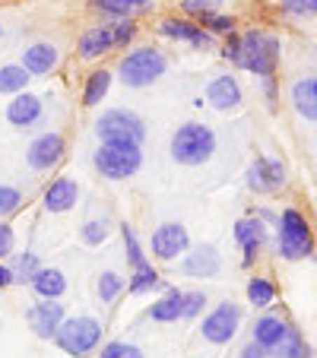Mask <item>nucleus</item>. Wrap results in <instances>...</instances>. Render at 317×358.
<instances>
[{"instance_id": "nucleus-1", "label": "nucleus", "mask_w": 317, "mask_h": 358, "mask_svg": "<svg viewBox=\"0 0 317 358\" xmlns=\"http://www.w3.org/2000/svg\"><path fill=\"white\" fill-rule=\"evenodd\" d=\"M169 152L178 165H184V169H197V165H203V162L213 159V152H216V134H213V127L197 124V121L181 124V127L171 134Z\"/></svg>"}, {"instance_id": "nucleus-2", "label": "nucleus", "mask_w": 317, "mask_h": 358, "mask_svg": "<svg viewBox=\"0 0 317 358\" xmlns=\"http://www.w3.org/2000/svg\"><path fill=\"white\" fill-rule=\"evenodd\" d=\"M92 165L108 181H127L143 165V146L136 143H99L92 152Z\"/></svg>"}, {"instance_id": "nucleus-3", "label": "nucleus", "mask_w": 317, "mask_h": 358, "mask_svg": "<svg viewBox=\"0 0 317 358\" xmlns=\"http://www.w3.org/2000/svg\"><path fill=\"white\" fill-rule=\"evenodd\" d=\"M165 70H169V57L159 48H136V51L124 55L121 64H118V76L127 89L153 86L159 76H165Z\"/></svg>"}, {"instance_id": "nucleus-4", "label": "nucleus", "mask_w": 317, "mask_h": 358, "mask_svg": "<svg viewBox=\"0 0 317 358\" xmlns=\"http://www.w3.org/2000/svg\"><path fill=\"white\" fill-rule=\"evenodd\" d=\"M238 67L251 70L260 80H273L279 67V38L260 32V29H251L241 35V57H238Z\"/></svg>"}, {"instance_id": "nucleus-5", "label": "nucleus", "mask_w": 317, "mask_h": 358, "mask_svg": "<svg viewBox=\"0 0 317 358\" xmlns=\"http://www.w3.org/2000/svg\"><path fill=\"white\" fill-rule=\"evenodd\" d=\"M95 136H99V143H136V146H143L146 121L130 108H108L95 121Z\"/></svg>"}, {"instance_id": "nucleus-6", "label": "nucleus", "mask_w": 317, "mask_h": 358, "mask_svg": "<svg viewBox=\"0 0 317 358\" xmlns=\"http://www.w3.org/2000/svg\"><path fill=\"white\" fill-rule=\"evenodd\" d=\"M55 343L61 345L67 355L83 358L89 352H95V345L101 343V324L89 314H80V317H64V324L57 327Z\"/></svg>"}, {"instance_id": "nucleus-7", "label": "nucleus", "mask_w": 317, "mask_h": 358, "mask_svg": "<svg viewBox=\"0 0 317 358\" xmlns=\"http://www.w3.org/2000/svg\"><path fill=\"white\" fill-rule=\"evenodd\" d=\"M279 254H283V260H304L314 254L311 225L298 210H286L279 216Z\"/></svg>"}, {"instance_id": "nucleus-8", "label": "nucleus", "mask_w": 317, "mask_h": 358, "mask_svg": "<svg viewBox=\"0 0 317 358\" xmlns=\"http://www.w3.org/2000/svg\"><path fill=\"white\" fill-rule=\"evenodd\" d=\"M238 327H241V311H238V304L235 301H223V304H216L206 317H203L200 333H203V339H206V343L225 345V343H232V339H235Z\"/></svg>"}, {"instance_id": "nucleus-9", "label": "nucleus", "mask_w": 317, "mask_h": 358, "mask_svg": "<svg viewBox=\"0 0 317 358\" xmlns=\"http://www.w3.org/2000/svg\"><path fill=\"white\" fill-rule=\"evenodd\" d=\"M149 248H153V257L162 260V264H175L181 254H188L190 248V235L181 222H162L149 238Z\"/></svg>"}, {"instance_id": "nucleus-10", "label": "nucleus", "mask_w": 317, "mask_h": 358, "mask_svg": "<svg viewBox=\"0 0 317 358\" xmlns=\"http://www.w3.org/2000/svg\"><path fill=\"white\" fill-rule=\"evenodd\" d=\"M248 187L254 194H276L286 187V165L273 156H257L248 169Z\"/></svg>"}, {"instance_id": "nucleus-11", "label": "nucleus", "mask_w": 317, "mask_h": 358, "mask_svg": "<svg viewBox=\"0 0 317 358\" xmlns=\"http://www.w3.org/2000/svg\"><path fill=\"white\" fill-rule=\"evenodd\" d=\"M64 152H67L64 136L55 134V130H48V134L32 140V146H29V152H26V162L32 171H51L55 165H61Z\"/></svg>"}, {"instance_id": "nucleus-12", "label": "nucleus", "mask_w": 317, "mask_h": 358, "mask_svg": "<svg viewBox=\"0 0 317 358\" xmlns=\"http://www.w3.org/2000/svg\"><path fill=\"white\" fill-rule=\"evenodd\" d=\"M178 270L190 279H213L223 270V257H219V250L213 244H197V248H188Z\"/></svg>"}, {"instance_id": "nucleus-13", "label": "nucleus", "mask_w": 317, "mask_h": 358, "mask_svg": "<svg viewBox=\"0 0 317 358\" xmlns=\"http://www.w3.org/2000/svg\"><path fill=\"white\" fill-rule=\"evenodd\" d=\"M29 324H32L35 336L41 339H55L57 327L64 324V317H67V311H64V304L57 301V298H38V301L32 304L26 311Z\"/></svg>"}, {"instance_id": "nucleus-14", "label": "nucleus", "mask_w": 317, "mask_h": 358, "mask_svg": "<svg viewBox=\"0 0 317 358\" xmlns=\"http://www.w3.org/2000/svg\"><path fill=\"white\" fill-rule=\"evenodd\" d=\"M235 241L238 248H241V264L251 266L257 260V254H260L263 241H267V229H263V219L257 216H248V219H238L235 222Z\"/></svg>"}, {"instance_id": "nucleus-15", "label": "nucleus", "mask_w": 317, "mask_h": 358, "mask_svg": "<svg viewBox=\"0 0 317 358\" xmlns=\"http://www.w3.org/2000/svg\"><path fill=\"white\" fill-rule=\"evenodd\" d=\"M159 35L171 38V41H188L197 51H206V48L213 45V32H206L203 26H194V22H188V20H162L159 22Z\"/></svg>"}, {"instance_id": "nucleus-16", "label": "nucleus", "mask_w": 317, "mask_h": 358, "mask_svg": "<svg viewBox=\"0 0 317 358\" xmlns=\"http://www.w3.org/2000/svg\"><path fill=\"white\" fill-rule=\"evenodd\" d=\"M76 196H80V187H76L73 178H57V181H51L45 187L41 206H45L48 213L61 216V213H70L76 206Z\"/></svg>"}, {"instance_id": "nucleus-17", "label": "nucleus", "mask_w": 317, "mask_h": 358, "mask_svg": "<svg viewBox=\"0 0 317 358\" xmlns=\"http://www.w3.org/2000/svg\"><path fill=\"white\" fill-rule=\"evenodd\" d=\"M206 101L216 111H235L241 105V86L232 73H223L206 86Z\"/></svg>"}, {"instance_id": "nucleus-18", "label": "nucleus", "mask_w": 317, "mask_h": 358, "mask_svg": "<svg viewBox=\"0 0 317 358\" xmlns=\"http://www.w3.org/2000/svg\"><path fill=\"white\" fill-rule=\"evenodd\" d=\"M57 61H61V51L51 41H35V45H29L22 51V67L32 76H48L57 67Z\"/></svg>"}, {"instance_id": "nucleus-19", "label": "nucleus", "mask_w": 317, "mask_h": 358, "mask_svg": "<svg viewBox=\"0 0 317 358\" xmlns=\"http://www.w3.org/2000/svg\"><path fill=\"white\" fill-rule=\"evenodd\" d=\"M7 121L20 130H29L41 121V99L32 92H20L13 95V101L7 105Z\"/></svg>"}, {"instance_id": "nucleus-20", "label": "nucleus", "mask_w": 317, "mask_h": 358, "mask_svg": "<svg viewBox=\"0 0 317 358\" xmlns=\"http://www.w3.org/2000/svg\"><path fill=\"white\" fill-rule=\"evenodd\" d=\"M115 48V35H111V26H92L83 32L80 38V57L83 61H95V57H105Z\"/></svg>"}, {"instance_id": "nucleus-21", "label": "nucleus", "mask_w": 317, "mask_h": 358, "mask_svg": "<svg viewBox=\"0 0 317 358\" xmlns=\"http://www.w3.org/2000/svg\"><path fill=\"white\" fill-rule=\"evenodd\" d=\"M286 333H289V324H286L279 314H263V317L254 324V343H260L263 349H267V355H270V352L286 339Z\"/></svg>"}, {"instance_id": "nucleus-22", "label": "nucleus", "mask_w": 317, "mask_h": 358, "mask_svg": "<svg viewBox=\"0 0 317 358\" xmlns=\"http://www.w3.org/2000/svg\"><path fill=\"white\" fill-rule=\"evenodd\" d=\"M181 295L184 292L178 289H165V295L159 298V301L149 304V320H155V324H175V320H181Z\"/></svg>"}, {"instance_id": "nucleus-23", "label": "nucleus", "mask_w": 317, "mask_h": 358, "mask_svg": "<svg viewBox=\"0 0 317 358\" xmlns=\"http://www.w3.org/2000/svg\"><path fill=\"white\" fill-rule=\"evenodd\" d=\"M29 285H32V292L38 298H61L64 289H67V279H64L61 270H48V266H41Z\"/></svg>"}, {"instance_id": "nucleus-24", "label": "nucleus", "mask_w": 317, "mask_h": 358, "mask_svg": "<svg viewBox=\"0 0 317 358\" xmlns=\"http://www.w3.org/2000/svg\"><path fill=\"white\" fill-rule=\"evenodd\" d=\"M159 289H165V282H162V276L153 270V264L136 266V270L130 273V279H127L130 295H146V292H159Z\"/></svg>"}, {"instance_id": "nucleus-25", "label": "nucleus", "mask_w": 317, "mask_h": 358, "mask_svg": "<svg viewBox=\"0 0 317 358\" xmlns=\"http://www.w3.org/2000/svg\"><path fill=\"white\" fill-rule=\"evenodd\" d=\"M292 105H295V111L304 121H317V95H314L311 80H298L292 86Z\"/></svg>"}, {"instance_id": "nucleus-26", "label": "nucleus", "mask_w": 317, "mask_h": 358, "mask_svg": "<svg viewBox=\"0 0 317 358\" xmlns=\"http://www.w3.org/2000/svg\"><path fill=\"white\" fill-rule=\"evenodd\" d=\"M108 89H111L108 70H92V73L86 76V86H83V105H86V108H95V105L108 95Z\"/></svg>"}, {"instance_id": "nucleus-27", "label": "nucleus", "mask_w": 317, "mask_h": 358, "mask_svg": "<svg viewBox=\"0 0 317 358\" xmlns=\"http://www.w3.org/2000/svg\"><path fill=\"white\" fill-rule=\"evenodd\" d=\"M29 80H32V73H29L22 64H7V67H0V92L3 95L26 92Z\"/></svg>"}, {"instance_id": "nucleus-28", "label": "nucleus", "mask_w": 317, "mask_h": 358, "mask_svg": "<svg viewBox=\"0 0 317 358\" xmlns=\"http://www.w3.org/2000/svg\"><path fill=\"white\" fill-rule=\"evenodd\" d=\"M273 358H311V345L302 339V333L295 330V327H289V333H286V339L276 345V349L270 352Z\"/></svg>"}, {"instance_id": "nucleus-29", "label": "nucleus", "mask_w": 317, "mask_h": 358, "mask_svg": "<svg viewBox=\"0 0 317 358\" xmlns=\"http://www.w3.org/2000/svg\"><path fill=\"white\" fill-rule=\"evenodd\" d=\"M248 301L254 304V308H270V304L276 301V285H273L270 279L254 276L248 282Z\"/></svg>"}, {"instance_id": "nucleus-30", "label": "nucleus", "mask_w": 317, "mask_h": 358, "mask_svg": "<svg viewBox=\"0 0 317 358\" xmlns=\"http://www.w3.org/2000/svg\"><path fill=\"white\" fill-rule=\"evenodd\" d=\"M10 270H13V279L16 282H32V276L41 270V260L38 254H32V250H22V254H16L13 264H10Z\"/></svg>"}, {"instance_id": "nucleus-31", "label": "nucleus", "mask_w": 317, "mask_h": 358, "mask_svg": "<svg viewBox=\"0 0 317 358\" xmlns=\"http://www.w3.org/2000/svg\"><path fill=\"white\" fill-rule=\"evenodd\" d=\"M121 241H124V254H127V264L134 266H146L149 260H146V254H143V244H140V238H136V231H134V225H127L124 222L121 225Z\"/></svg>"}, {"instance_id": "nucleus-32", "label": "nucleus", "mask_w": 317, "mask_h": 358, "mask_svg": "<svg viewBox=\"0 0 317 358\" xmlns=\"http://www.w3.org/2000/svg\"><path fill=\"white\" fill-rule=\"evenodd\" d=\"M95 7H99L101 13L121 20V16H134L136 10H146L149 0H95Z\"/></svg>"}, {"instance_id": "nucleus-33", "label": "nucleus", "mask_w": 317, "mask_h": 358, "mask_svg": "<svg viewBox=\"0 0 317 358\" xmlns=\"http://www.w3.org/2000/svg\"><path fill=\"white\" fill-rule=\"evenodd\" d=\"M127 289V282H124L121 276H118L115 270H105L99 276V285H95V292H99V298H101V304H111V301H118V295Z\"/></svg>"}, {"instance_id": "nucleus-34", "label": "nucleus", "mask_w": 317, "mask_h": 358, "mask_svg": "<svg viewBox=\"0 0 317 358\" xmlns=\"http://www.w3.org/2000/svg\"><path fill=\"white\" fill-rule=\"evenodd\" d=\"M108 235H111V229H108V222H105V219H86V222H83V229H80L83 244H89V248L105 244V241H108Z\"/></svg>"}, {"instance_id": "nucleus-35", "label": "nucleus", "mask_w": 317, "mask_h": 358, "mask_svg": "<svg viewBox=\"0 0 317 358\" xmlns=\"http://www.w3.org/2000/svg\"><path fill=\"white\" fill-rule=\"evenodd\" d=\"M20 206H22L20 187H13V184H0V219L20 213Z\"/></svg>"}, {"instance_id": "nucleus-36", "label": "nucleus", "mask_w": 317, "mask_h": 358, "mask_svg": "<svg viewBox=\"0 0 317 358\" xmlns=\"http://www.w3.org/2000/svg\"><path fill=\"white\" fill-rule=\"evenodd\" d=\"M200 22L206 26V32H213V35H232L238 26L235 16H219V13H203Z\"/></svg>"}, {"instance_id": "nucleus-37", "label": "nucleus", "mask_w": 317, "mask_h": 358, "mask_svg": "<svg viewBox=\"0 0 317 358\" xmlns=\"http://www.w3.org/2000/svg\"><path fill=\"white\" fill-rule=\"evenodd\" d=\"M206 308V292H184L181 295V317L194 320L197 314H203Z\"/></svg>"}, {"instance_id": "nucleus-38", "label": "nucleus", "mask_w": 317, "mask_h": 358, "mask_svg": "<svg viewBox=\"0 0 317 358\" xmlns=\"http://www.w3.org/2000/svg\"><path fill=\"white\" fill-rule=\"evenodd\" d=\"M111 35H115V48H127L136 35V22L130 16H121V20L111 26Z\"/></svg>"}, {"instance_id": "nucleus-39", "label": "nucleus", "mask_w": 317, "mask_h": 358, "mask_svg": "<svg viewBox=\"0 0 317 358\" xmlns=\"http://www.w3.org/2000/svg\"><path fill=\"white\" fill-rule=\"evenodd\" d=\"M99 358H143V352L134 343H108Z\"/></svg>"}, {"instance_id": "nucleus-40", "label": "nucleus", "mask_w": 317, "mask_h": 358, "mask_svg": "<svg viewBox=\"0 0 317 358\" xmlns=\"http://www.w3.org/2000/svg\"><path fill=\"white\" fill-rule=\"evenodd\" d=\"M279 10L289 16H317L314 0H279Z\"/></svg>"}, {"instance_id": "nucleus-41", "label": "nucleus", "mask_w": 317, "mask_h": 358, "mask_svg": "<svg viewBox=\"0 0 317 358\" xmlns=\"http://www.w3.org/2000/svg\"><path fill=\"white\" fill-rule=\"evenodd\" d=\"M181 7L194 16H203V13H216L223 7V0H181Z\"/></svg>"}, {"instance_id": "nucleus-42", "label": "nucleus", "mask_w": 317, "mask_h": 358, "mask_svg": "<svg viewBox=\"0 0 317 358\" xmlns=\"http://www.w3.org/2000/svg\"><path fill=\"white\" fill-rule=\"evenodd\" d=\"M219 55H223L225 61L238 64V57H241V35H235V32H232L229 38H225V45H223V51H219Z\"/></svg>"}, {"instance_id": "nucleus-43", "label": "nucleus", "mask_w": 317, "mask_h": 358, "mask_svg": "<svg viewBox=\"0 0 317 358\" xmlns=\"http://www.w3.org/2000/svg\"><path fill=\"white\" fill-rule=\"evenodd\" d=\"M13 229H10L7 222H0V260L3 257H10V254H13Z\"/></svg>"}, {"instance_id": "nucleus-44", "label": "nucleus", "mask_w": 317, "mask_h": 358, "mask_svg": "<svg viewBox=\"0 0 317 358\" xmlns=\"http://www.w3.org/2000/svg\"><path fill=\"white\" fill-rule=\"evenodd\" d=\"M241 358H267V349H263L260 343H254V339H251V343L241 349Z\"/></svg>"}, {"instance_id": "nucleus-45", "label": "nucleus", "mask_w": 317, "mask_h": 358, "mask_svg": "<svg viewBox=\"0 0 317 358\" xmlns=\"http://www.w3.org/2000/svg\"><path fill=\"white\" fill-rule=\"evenodd\" d=\"M16 279H13V270H10V264H0V289H10Z\"/></svg>"}, {"instance_id": "nucleus-46", "label": "nucleus", "mask_w": 317, "mask_h": 358, "mask_svg": "<svg viewBox=\"0 0 317 358\" xmlns=\"http://www.w3.org/2000/svg\"><path fill=\"white\" fill-rule=\"evenodd\" d=\"M311 86H314V95H317V80H311Z\"/></svg>"}, {"instance_id": "nucleus-47", "label": "nucleus", "mask_w": 317, "mask_h": 358, "mask_svg": "<svg viewBox=\"0 0 317 358\" xmlns=\"http://www.w3.org/2000/svg\"><path fill=\"white\" fill-rule=\"evenodd\" d=\"M314 13H317V0H314Z\"/></svg>"}, {"instance_id": "nucleus-48", "label": "nucleus", "mask_w": 317, "mask_h": 358, "mask_svg": "<svg viewBox=\"0 0 317 358\" xmlns=\"http://www.w3.org/2000/svg\"><path fill=\"white\" fill-rule=\"evenodd\" d=\"M0 35H3V26H0Z\"/></svg>"}]
</instances>
